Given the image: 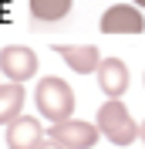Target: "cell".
Instances as JSON below:
<instances>
[{
	"mask_svg": "<svg viewBox=\"0 0 145 149\" xmlns=\"http://www.w3.org/2000/svg\"><path fill=\"white\" fill-rule=\"evenodd\" d=\"M34 105H37V115L47 119L51 125L54 122H64V119H74V88L64 78H54V74H47L41 78L34 88Z\"/></svg>",
	"mask_w": 145,
	"mask_h": 149,
	"instance_id": "6da1fadb",
	"label": "cell"
},
{
	"mask_svg": "<svg viewBox=\"0 0 145 149\" xmlns=\"http://www.w3.org/2000/svg\"><path fill=\"white\" fill-rule=\"evenodd\" d=\"M95 125L111 146H132L138 139V122L132 119V112L125 109L122 98H108L95 115Z\"/></svg>",
	"mask_w": 145,
	"mask_h": 149,
	"instance_id": "7a4b0ae2",
	"label": "cell"
},
{
	"mask_svg": "<svg viewBox=\"0 0 145 149\" xmlns=\"http://www.w3.org/2000/svg\"><path fill=\"white\" fill-rule=\"evenodd\" d=\"M47 139L61 142L64 149H91L95 142L101 139L98 125L91 122H81V119H64V122H54L47 125Z\"/></svg>",
	"mask_w": 145,
	"mask_h": 149,
	"instance_id": "3957f363",
	"label": "cell"
},
{
	"mask_svg": "<svg viewBox=\"0 0 145 149\" xmlns=\"http://www.w3.org/2000/svg\"><path fill=\"white\" fill-rule=\"evenodd\" d=\"M0 74L7 78V81H30L37 74V54L30 51V47L24 44H7V47H0Z\"/></svg>",
	"mask_w": 145,
	"mask_h": 149,
	"instance_id": "277c9868",
	"label": "cell"
},
{
	"mask_svg": "<svg viewBox=\"0 0 145 149\" xmlns=\"http://www.w3.org/2000/svg\"><path fill=\"white\" fill-rule=\"evenodd\" d=\"M101 34H142L145 31V14L135 3H115L101 14Z\"/></svg>",
	"mask_w": 145,
	"mask_h": 149,
	"instance_id": "5b68a950",
	"label": "cell"
},
{
	"mask_svg": "<svg viewBox=\"0 0 145 149\" xmlns=\"http://www.w3.org/2000/svg\"><path fill=\"white\" fill-rule=\"evenodd\" d=\"M44 139H47V129L41 125L37 115H20V119H14L7 125V132H3L7 149H37Z\"/></svg>",
	"mask_w": 145,
	"mask_h": 149,
	"instance_id": "8992f818",
	"label": "cell"
},
{
	"mask_svg": "<svg viewBox=\"0 0 145 149\" xmlns=\"http://www.w3.org/2000/svg\"><path fill=\"white\" fill-rule=\"evenodd\" d=\"M98 88L108 98H122V95L128 92V65L122 61V58H101V65H98Z\"/></svg>",
	"mask_w": 145,
	"mask_h": 149,
	"instance_id": "52a82bcc",
	"label": "cell"
},
{
	"mask_svg": "<svg viewBox=\"0 0 145 149\" xmlns=\"http://www.w3.org/2000/svg\"><path fill=\"white\" fill-rule=\"evenodd\" d=\"M54 51H57V58H64V65L78 74H95L101 65V54H98L95 44H57Z\"/></svg>",
	"mask_w": 145,
	"mask_h": 149,
	"instance_id": "ba28073f",
	"label": "cell"
},
{
	"mask_svg": "<svg viewBox=\"0 0 145 149\" xmlns=\"http://www.w3.org/2000/svg\"><path fill=\"white\" fill-rule=\"evenodd\" d=\"M24 102H27L24 85H17V81L0 85V125H10L14 119H20L24 115Z\"/></svg>",
	"mask_w": 145,
	"mask_h": 149,
	"instance_id": "9c48e42d",
	"label": "cell"
},
{
	"mask_svg": "<svg viewBox=\"0 0 145 149\" xmlns=\"http://www.w3.org/2000/svg\"><path fill=\"white\" fill-rule=\"evenodd\" d=\"M71 3H74V0H27L30 17H34V20H41V24H54V20L68 17Z\"/></svg>",
	"mask_w": 145,
	"mask_h": 149,
	"instance_id": "30bf717a",
	"label": "cell"
},
{
	"mask_svg": "<svg viewBox=\"0 0 145 149\" xmlns=\"http://www.w3.org/2000/svg\"><path fill=\"white\" fill-rule=\"evenodd\" d=\"M37 149H64V146H61V142H54V139H44Z\"/></svg>",
	"mask_w": 145,
	"mask_h": 149,
	"instance_id": "8fae6325",
	"label": "cell"
},
{
	"mask_svg": "<svg viewBox=\"0 0 145 149\" xmlns=\"http://www.w3.org/2000/svg\"><path fill=\"white\" fill-rule=\"evenodd\" d=\"M138 139H145V122H142V125H138Z\"/></svg>",
	"mask_w": 145,
	"mask_h": 149,
	"instance_id": "7c38bea8",
	"label": "cell"
},
{
	"mask_svg": "<svg viewBox=\"0 0 145 149\" xmlns=\"http://www.w3.org/2000/svg\"><path fill=\"white\" fill-rule=\"evenodd\" d=\"M132 3H135V7H138V10H142V7H145V0H132Z\"/></svg>",
	"mask_w": 145,
	"mask_h": 149,
	"instance_id": "4fadbf2b",
	"label": "cell"
},
{
	"mask_svg": "<svg viewBox=\"0 0 145 149\" xmlns=\"http://www.w3.org/2000/svg\"><path fill=\"white\" fill-rule=\"evenodd\" d=\"M0 78H3V74H0ZM0 85H3V81H0Z\"/></svg>",
	"mask_w": 145,
	"mask_h": 149,
	"instance_id": "5bb4252c",
	"label": "cell"
}]
</instances>
